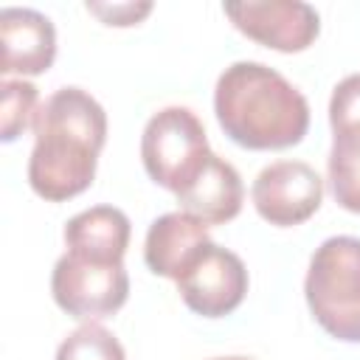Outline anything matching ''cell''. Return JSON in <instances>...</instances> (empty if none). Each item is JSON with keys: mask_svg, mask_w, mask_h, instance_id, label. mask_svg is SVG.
Listing matches in <instances>:
<instances>
[{"mask_svg": "<svg viewBox=\"0 0 360 360\" xmlns=\"http://www.w3.org/2000/svg\"><path fill=\"white\" fill-rule=\"evenodd\" d=\"M104 141V107L82 87L56 90L39 104L34 121V149L28 160L31 188L51 202L82 194L96 177Z\"/></svg>", "mask_w": 360, "mask_h": 360, "instance_id": "obj_1", "label": "cell"}, {"mask_svg": "<svg viewBox=\"0 0 360 360\" xmlns=\"http://www.w3.org/2000/svg\"><path fill=\"white\" fill-rule=\"evenodd\" d=\"M222 132L245 149H287L309 129V104L278 70L262 62H233L214 90Z\"/></svg>", "mask_w": 360, "mask_h": 360, "instance_id": "obj_2", "label": "cell"}, {"mask_svg": "<svg viewBox=\"0 0 360 360\" xmlns=\"http://www.w3.org/2000/svg\"><path fill=\"white\" fill-rule=\"evenodd\" d=\"M304 295L312 318L338 340L360 343V239L332 236L309 259Z\"/></svg>", "mask_w": 360, "mask_h": 360, "instance_id": "obj_3", "label": "cell"}, {"mask_svg": "<svg viewBox=\"0 0 360 360\" xmlns=\"http://www.w3.org/2000/svg\"><path fill=\"white\" fill-rule=\"evenodd\" d=\"M141 158L158 186L180 194L211 158L202 121L188 107H163L143 127Z\"/></svg>", "mask_w": 360, "mask_h": 360, "instance_id": "obj_4", "label": "cell"}, {"mask_svg": "<svg viewBox=\"0 0 360 360\" xmlns=\"http://www.w3.org/2000/svg\"><path fill=\"white\" fill-rule=\"evenodd\" d=\"M51 292L59 309L73 318H107L127 304L129 276L124 262H98L79 253H65L53 264Z\"/></svg>", "mask_w": 360, "mask_h": 360, "instance_id": "obj_5", "label": "cell"}, {"mask_svg": "<svg viewBox=\"0 0 360 360\" xmlns=\"http://www.w3.org/2000/svg\"><path fill=\"white\" fill-rule=\"evenodd\" d=\"M250 197L264 222L292 228L321 208L323 180L304 160H276L256 174Z\"/></svg>", "mask_w": 360, "mask_h": 360, "instance_id": "obj_6", "label": "cell"}, {"mask_svg": "<svg viewBox=\"0 0 360 360\" xmlns=\"http://www.w3.org/2000/svg\"><path fill=\"white\" fill-rule=\"evenodd\" d=\"M228 20L253 42L298 53L307 51L321 34V17L301 0H264V3H225Z\"/></svg>", "mask_w": 360, "mask_h": 360, "instance_id": "obj_7", "label": "cell"}, {"mask_svg": "<svg viewBox=\"0 0 360 360\" xmlns=\"http://www.w3.org/2000/svg\"><path fill=\"white\" fill-rule=\"evenodd\" d=\"M177 290L191 312L202 318H225L245 301L248 270L233 250L208 242L194 264L177 278Z\"/></svg>", "mask_w": 360, "mask_h": 360, "instance_id": "obj_8", "label": "cell"}, {"mask_svg": "<svg viewBox=\"0 0 360 360\" xmlns=\"http://www.w3.org/2000/svg\"><path fill=\"white\" fill-rule=\"evenodd\" d=\"M0 73L37 76L53 65L56 31L53 22L34 8H3L0 11Z\"/></svg>", "mask_w": 360, "mask_h": 360, "instance_id": "obj_9", "label": "cell"}, {"mask_svg": "<svg viewBox=\"0 0 360 360\" xmlns=\"http://www.w3.org/2000/svg\"><path fill=\"white\" fill-rule=\"evenodd\" d=\"M211 242L208 225L186 211H172L149 225L143 242L146 267L163 278H180Z\"/></svg>", "mask_w": 360, "mask_h": 360, "instance_id": "obj_10", "label": "cell"}, {"mask_svg": "<svg viewBox=\"0 0 360 360\" xmlns=\"http://www.w3.org/2000/svg\"><path fill=\"white\" fill-rule=\"evenodd\" d=\"M245 188L239 172L211 152L202 172L177 194V202L186 214L197 217L205 225H222L242 211Z\"/></svg>", "mask_w": 360, "mask_h": 360, "instance_id": "obj_11", "label": "cell"}, {"mask_svg": "<svg viewBox=\"0 0 360 360\" xmlns=\"http://www.w3.org/2000/svg\"><path fill=\"white\" fill-rule=\"evenodd\" d=\"M129 219L121 208L96 205L76 214L65 225V245L70 253L98 259V262H124L129 245Z\"/></svg>", "mask_w": 360, "mask_h": 360, "instance_id": "obj_12", "label": "cell"}, {"mask_svg": "<svg viewBox=\"0 0 360 360\" xmlns=\"http://www.w3.org/2000/svg\"><path fill=\"white\" fill-rule=\"evenodd\" d=\"M0 96H3V101H0V138L6 143H11L37 121L39 93L31 82L6 79L0 87Z\"/></svg>", "mask_w": 360, "mask_h": 360, "instance_id": "obj_13", "label": "cell"}, {"mask_svg": "<svg viewBox=\"0 0 360 360\" xmlns=\"http://www.w3.org/2000/svg\"><path fill=\"white\" fill-rule=\"evenodd\" d=\"M56 360H127L118 338L101 323H82L56 349Z\"/></svg>", "mask_w": 360, "mask_h": 360, "instance_id": "obj_14", "label": "cell"}, {"mask_svg": "<svg viewBox=\"0 0 360 360\" xmlns=\"http://www.w3.org/2000/svg\"><path fill=\"white\" fill-rule=\"evenodd\" d=\"M329 124L335 135L332 143L360 149V73L338 82L329 101Z\"/></svg>", "mask_w": 360, "mask_h": 360, "instance_id": "obj_15", "label": "cell"}, {"mask_svg": "<svg viewBox=\"0 0 360 360\" xmlns=\"http://www.w3.org/2000/svg\"><path fill=\"white\" fill-rule=\"evenodd\" d=\"M326 169L338 205L352 214H360V149L332 143Z\"/></svg>", "mask_w": 360, "mask_h": 360, "instance_id": "obj_16", "label": "cell"}, {"mask_svg": "<svg viewBox=\"0 0 360 360\" xmlns=\"http://www.w3.org/2000/svg\"><path fill=\"white\" fill-rule=\"evenodd\" d=\"M87 11L101 17L107 25H135L152 11V3H138V6L135 3H112V6L87 3Z\"/></svg>", "mask_w": 360, "mask_h": 360, "instance_id": "obj_17", "label": "cell"}, {"mask_svg": "<svg viewBox=\"0 0 360 360\" xmlns=\"http://www.w3.org/2000/svg\"><path fill=\"white\" fill-rule=\"evenodd\" d=\"M214 360H250V357H214Z\"/></svg>", "mask_w": 360, "mask_h": 360, "instance_id": "obj_18", "label": "cell"}]
</instances>
